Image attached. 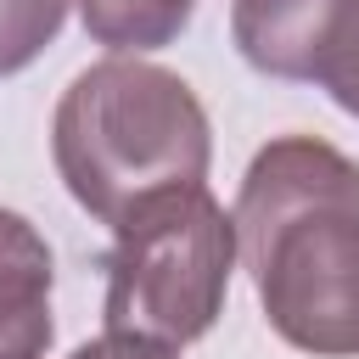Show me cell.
<instances>
[{"label":"cell","mask_w":359,"mask_h":359,"mask_svg":"<svg viewBox=\"0 0 359 359\" xmlns=\"http://www.w3.org/2000/svg\"><path fill=\"white\" fill-rule=\"evenodd\" d=\"M230 219L275 337L359 359V163L320 135H280L247 163Z\"/></svg>","instance_id":"obj_1"},{"label":"cell","mask_w":359,"mask_h":359,"mask_svg":"<svg viewBox=\"0 0 359 359\" xmlns=\"http://www.w3.org/2000/svg\"><path fill=\"white\" fill-rule=\"evenodd\" d=\"M50 157L73 202L90 219L118 224L157 191L208 185L213 129L180 73L140 56H107L62 90Z\"/></svg>","instance_id":"obj_2"},{"label":"cell","mask_w":359,"mask_h":359,"mask_svg":"<svg viewBox=\"0 0 359 359\" xmlns=\"http://www.w3.org/2000/svg\"><path fill=\"white\" fill-rule=\"evenodd\" d=\"M236 252V219L213 202L208 185H174L135 202L112 224V252L101 258L107 331L163 348L208 337L224 314Z\"/></svg>","instance_id":"obj_3"},{"label":"cell","mask_w":359,"mask_h":359,"mask_svg":"<svg viewBox=\"0 0 359 359\" xmlns=\"http://www.w3.org/2000/svg\"><path fill=\"white\" fill-rule=\"evenodd\" d=\"M230 34L258 73L320 84L359 118V0H230Z\"/></svg>","instance_id":"obj_4"},{"label":"cell","mask_w":359,"mask_h":359,"mask_svg":"<svg viewBox=\"0 0 359 359\" xmlns=\"http://www.w3.org/2000/svg\"><path fill=\"white\" fill-rule=\"evenodd\" d=\"M50 247L45 236L0 208V359H45L56 320H50Z\"/></svg>","instance_id":"obj_5"},{"label":"cell","mask_w":359,"mask_h":359,"mask_svg":"<svg viewBox=\"0 0 359 359\" xmlns=\"http://www.w3.org/2000/svg\"><path fill=\"white\" fill-rule=\"evenodd\" d=\"M196 0H79L84 34L95 45H107L112 56H140V50H163L185 34Z\"/></svg>","instance_id":"obj_6"},{"label":"cell","mask_w":359,"mask_h":359,"mask_svg":"<svg viewBox=\"0 0 359 359\" xmlns=\"http://www.w3.org/2000/svg\"><path fill=\"white\" fill-rule=\"evenodd\" d=\"M67 22V0H0V79L22 73Z\"/></svg>","instance_id":"obj_7"},{"label":"cell","mask_w":359,"mask_h":359,"mask_svg":"<svg viewBox=\"0 0 359 359\" xmlns=\"http://www.w3.org/2000/svg\"><path fill=\"white\" fill-rule=\"evenodd\" d=\"M67 359H180V348H163V342H146V337H123V331H107L84 348H73Z\"/></svg>","instance_id":"obj_8"}]
</instances>
